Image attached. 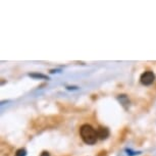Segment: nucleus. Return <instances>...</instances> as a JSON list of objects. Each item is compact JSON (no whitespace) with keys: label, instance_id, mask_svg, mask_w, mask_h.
<instances>
[{"label":"nucleus","instance_id":"f257e3e1","mask_svg":"<svg viewBox=\"0 0 156 156\" xmlns=\"http://www.w3.org/2000/svg\"><path fill=\"white\" fill-rule=\"evenodd\" d=\"M80 135H81L83 141L88 145H93L96 143L98 139L97 132L94 128H92L90 125H83L80 129Z\"/></svg>","mask_w":156,"mask_h":156},{"label":"nucleus","instance_id":"f03ea898","mask_svg":"<svg viewBox=\"0 0 156 156\" xmlns=\"http://www.w3.org/2000/svg\"><path fill=\"white\" fill-rule=\"evenodd\" d=\"M154 80H155V75L152 71H145V73H142L141 78H140L141 83L145 86H149L153 84Z\"/></svg>","mask_w":156,"mask_h":156},{"label":"nucleus","instance_id":"7ed1b4c3","mask_svg":"<svg viewBox=\"0 0 156 156\" xmlns=\"http://www.w3.org/2000/svg\"><path fill=\"white\" fill-rule=\"evenodd\" d=\"M97 135H98V138H99V139H101V140L106 139L109 135L108 129H106V128H99L97 131Z\"/></svg>","mask_w":156,"mask_h":156},{"label":"nucleus","instance_id":"20e7f679","mask_svg":"<svg viewBox=\"0 0 156 156\" xmlns=\"http://www.w3.org/2000/svg\"><path fill=\"white\" fill-rule=\"evenodd\" d=\"M17 156H26L27 155V151H26L25 149H19L17 151V154H15Z\"/></svg>","mask_w":156,"mask_h":156},{"label":"nucleus","instance_id":"39448f33","mask_svg":"<svg viewBox=\"0 0 156 156\" xmlns=\"http://www.w3.org/2000/svg\"><path fill=\"white\" fill-rule=\"evenodd\" d=\"M31 77H33V78H42V79H48V78H46L45 76H43V75H35V73H32V75H30Z\"/></svg>","mask_w":156,"mask_h":156},{"label":"nucleus","instance_id":"423d86ee","mask_svg":"<svg viewBox=\"0 0 156 156\" xmlns=\"http://www.w3.org/2000/svg\"><path fill=\"white\" fill-rule=\"evenodd\" d=\"M40 156H50V154L48 153V152L44 151V152H42V153H41V155H40Z\"/></svg>","mask_w":156,"mask_h":156}]
</instances>
